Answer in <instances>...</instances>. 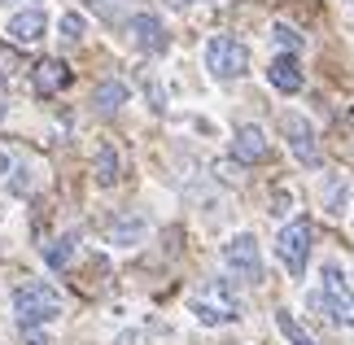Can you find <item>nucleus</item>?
<instances>
[{"label":"nucleus","instance_id":"f257e3e1","mask_svg":"<svg viewBox=\"0 0 354 345\" xmlns=\"http://www.w3.org/2000/svg\"><path fill=\"white\" fill-rule=\"evenodd\" d=\"M13 319L22 328H44L53 319H62V293L48 280H26L13 288Z\"/></svg>","mask_w":354,"mask_h":345},{"label":"nucleus","instance_id":"f03ea898","mask_svg":"<svg viewBox=\"0 0 354 345\" xmlns=\"http://www.w3.org/2000/svg\"><path fill=\"white\" fill-rule=\"evenodd\" d=\"M188 310H193L197 324H206V328L236 324L241 319V297H236V288L227 284V280H210V284H201L197 293H193Z\"/></svg>","mask_w":354,"mask_h":345},{"label":"nucleus","instance_id":"7ed1b4c3","mask_svg":"<svg viewBox=\"0 0 354 345\" xmlns=\"http://www.w3.org/2000/svg\"><path fill=\"white\" fill-rule=\"evenodd\" d=\"M206 71L219 84H232V79H241L250 71V48L232 35H210L206 39Z\"/></svg>","mask_w":354,"mask_h":345},{"label":"nucleus","instance_id":"20e7f679","mask_svg":"<svg viewBox=\"0 0 354 345\" xmlns=\"http://www.w3.org/2000/svg\"><path fill=\"white\" fill-rule=\"evenodd\" d=\"M310 306H319L337 328H354V293L346 288L342 271H337L333 262L324 267V288H319L315 297H310Z\"/></svg>","mask_w":354,"mask_h":345},{"label":"nucleus","instance_id":"39448f33","mask_svg":"<svg viewBox=\"0 0 354 345\" xmlns=\"http://www.w3.org/2000/svg\"><path fill=\"white\" fill-rule=\"evenodd\" d=\"M223 267H227V275H236L241 284H263V254H258V241L250 232H236V236L223 245Z\"/></svg>","mask_w":354,"mask_h":345},{"label":"nucleus","instance_id":"423d86ee","mask_svg":"<svg viewBox=\"0 0 354 345\" xmlns=\"http://www.w3.org/2000/svg\"><path fill=\"white\" fill-rule=\"evenodd\" d=\"M276 258L284 262V271H289V275H302L306 271V262H310V223H306V218H293V223L280 227Z\"/></svg>","mask_w":354,"mask_h":345},{"label":"nucleus","instance_id":"0eeeda50","mask_svg":"<svg viewBox=\"0 0 354 345\" xmlns=\"http://www.w3.org/2000/svg\"><path fill=\"white\" fill-rule=\"evenodd\" d=\"M127 39L136 53H149V57H158V53H167V26H162L158 13H136V18L127 22Z\"/></svg>","mask_w":354,"mask_h":345},{"label":"nucleus","instance_id":"6e6552de","mask_svg":"<svg viewBox=\"0 0 354 345\" xmlns=\"http://www.w3.org/2000/svg\"><path fill=\"white\" fill-rule=\"evenodd\" d=\"M280 131H284V140H289L293 149V158L302 162V167H319V144H315V127L302 118V114H284L280 118Z\"/></svg>","mask_w":354,"mask_h":345},{"label":"nucleus","instance_id":"1a4fd4ad","mask_svg":"<svg viewBox=\"0 0 354 345\" xmlns=\"http://www.w3.org/2000/svg\"><path fill=\"white\" fill-rule=\"evenodd\" d=\"M44 31H48L44 9H22V13H13V18L5 22V39H9V44H18V48L39 44V39H44Z\"/></svg>","mask_w":354,"mask_h":345},{"label":"nucleus","instance_id":"9d476101","mask_svg":"<svg viewBox=\"0 0 354 345\" xmlns=\"http://www.w3.org/2000/svg\"><path fill=\"white\" fill-rule=\"evenodd\" d=\"M31 84H35L39 96H57L66 84H71V66H66L62 57H44V62L31 71Z\"/></svg>","mask_w":354,"mask_h":345},{"label":"nucleus","instance_id":"9b49d317","mask_svg":"<svg viewBox=\"0 0 354 345\" xmlns=\"http://www.w3.org/2000/svg\"><path fill=\"white\" fill-rule=\"evenodd\" d=\"M232 153H236V162H267V153H271V144H267V136H263V127H254V122H245V127H236V140H232Z\"/></svg>","mask_w":354,"mask_h":345},{"label":"nucleus","instance_id":"f8f14e48","mask_svg":"<svg viewBox=\"0 0 354 345\" xmlns=\"http://www.w3.org/2000/svg\"><path fill=\"white\" fill-rule=\"evenodd\" d=\"M267 84L276 88V92H302V66H297L293 53H280V57H271L267 66Z\"/></svg>","mask_w":354,"mask_h":345},{"label":"nucleus","instance_id":"ddd939ff","mask_svg":"<svg viewBox=\"0 0 354 345\" xmlns=\"http://www.w3.org/2000/svg\"><path fill=\"white\" fill-rule=\"evenodd\" d=\"M145 232L149 223L140 214H118L114 223H110V245H122V250H131V245H140L145 241Z\"/></svg>","mask_w":354,"mask_h":345},{"label":"nucleus","instance_id":"4468645a","mask_svg":"<svg viewBox=\"0 0 354 345\" xmlns=\"http://www.w3.org/2000/svg\"><path fill=\"white\" fill-rule=\"evenodd\" d=\"M127 84H118V79H105V84H97V92H92V105H97V114H118L122 105H127Z\"/></svg>","mask_w":354,"mask_h":345},{"label":"nucleus","instance_id":"2eb2a0df","mask_svg":"<svg viewBox=\"0 0 354 345\" xmlns=\"http://www.w3.org/2000/svg\"><path fill=\"white\" fill-rule=\"evenodd\" d=\"M92 175H97V184H101V188H114V184H118V175H122V162H118V149H114V144H101V149H97Z\"/></svg>","mask_w":354,"mask_h":345},{"label":"nucleus","instance_id":"dca6fc26","mask_svg":"<svg viewBox=\"0 0 354 345\" xmlns=\"http://www.w3.org/2000/svg\"><path fill=\"white\" fill-rule=\"evenodd\" d=\"M75 250H79V232H62L53 245H44V262L53 271H66L71 267V258H75Z\"/></svg>","mask_w":354,"mask_h":345},{"label":"nucleus","instance_id":"f3484780","mask_svg":"<svg viewBox=\"0 0 354 345\" xmlns=\"http://www.w3.org/2000/svg\"><path fill=\"white\" fill-rule=\"evenodd\" d=\"M276 328H280V333H284V341H289V345H319V341L310 337V333H306L302 324L293 319L289 310H276Z\"/></svg>","mask_w":354,"mask_h":345},{"label":"nucleus","instance_id":"a211bd4d","mask_svg":"<svg viewBox=\"0 0 354 345\" xmlns=\"http://www.w3.org/2000/svg\"><path fill=\"white\" fill-rule=\"evenodd\" d=\"M346 201H350V179L346 175L328 179V188H324V210H328V214H342Z\"/></svg>","mask_w":354,"mask_h":345},{"label":"nucleus","instance_id":"6ab92c4d","mask_svg":"<svg viewBox=\"0 0 354 345\" xmlns=\"http://www.w3.org/2000/svg\"><path fill=\"white\" fill-rule=\"evenodd\" d=\"M57 31H62V39H71V44H79L84 39V31H88V18L84 13H62V22H57Z\"/></svg>","mask_w":354,"mask_h":345},{"label":"nucleus","instance_id":"aec40b11","mask_svg":"<svg viewBox=\"0 0 354 345\" xmlns=\"http://www.w3.org/2000/svg\"><path fill=\"white\" fill-rule=\"evenodd\" d=\"M271 39H276L284 53H293V57H297V48H302V35H297L289 22H276V26H271Z\"/></svg>","mask_w":354,"mask_h":345},{"label":"nucleus","instance_id":"412c9836","mask_svg":"<svg viewBox=\"0 0 354 345\" xmlns=\"http://www.w3.org/2000/svg\"><path fill=\"white\" fill-rule=\"evenodd\" d=\"M13 167H18V158H13V153H5V149H0V179H9V175H13Z\"/></svg>","mask_w":354,"mask_h":345},{"label":"nucleus","instance_id":"4be33fe9","mask_svg":"<svg viewBox=\"0 0 354 345\" xmlns=\"http://www.w3.org/2000/svg\"><path fill=\"white\" fill-rule=\"evenodd\" d=\"M26 333H31V337H26L22 345H48V337H44V333H35V328H26Z\"/></svg>","mask_w":354,"mask_h":345},{"label":"nucleus","instance_id":"5701e85b","mask_svg":"<svg viewBox=\"0 0 354 345\" xmlns=\"http://www.w3.org/2000/svg\"><path fill=\"white\" fill-rule=\"evenodd\" d=\"M171 9H188V5H210V0H167Z\"/></svg>","mask_w":354,"mask_h":345},{"label":"nucleus","instance_id":"b1692460","mask_svg":"<svg viewBox=\"0 0 354 345\" xmlns=\"http://www.w3.org/2000/svg\"><path fill=\"white\" fill-rule=\"evenodd\" d=\"M13 5H31V0H13Z\"/></svg>","mask_w":354,"mask_h":345},{"label":"nucleus","instance_id":"393cba45","mask_svg":"<svg viewBox=\"0 0 354 345\" xmlns=\"http://www.w3.org/2000/svg\"><path fill=\"white\" fill-rule=\"evenodd\" d=\"M0 114H5V105H0Z\"/></svg>","mask_w":354,"mask_h":345}]
</instances>
